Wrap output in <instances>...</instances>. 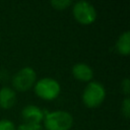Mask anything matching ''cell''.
<instances>
[{"label":"cell","mask_w":130,"mask_h":130,"mask_svg":"<svg viewBox=\"0 0 130 130\" xmlns=\"http://www.w3.org/2000/svg\"><path fill=\"white\" fill-rule=\"evenodd\" d=\"M72 75L75 79L80 81H90L93 77V71L86 63H76L72 67Z\"/></svg>","instance_id":"cell-7"},{"label":"cell","mask_w":130,"mask_h":130,"mask_svg":"<svg viewBox=\"0 0 130 130\" xmlns=\"http://www.w3.org/2000/svg\"><path fill=\"white\" fill-rule=\"evenodd\" d=\"M72 13L74 18L81 24H91L96 19V10L92 4L87 1H78L73 5Z\"/></svg>","instance_id":"cell-5"},{"label":"cell","mask_w":130,"mask_h":130,"mask_svg":"<svg viewBox=\"0 0 130 130\" xmlns=\"http://www.w3.org/2000/svg\"><path fill=\"white\" fill-rule=\"evenodd\" d=\"M121 86H122V90L125 94H129L130 93V81H129V78H124L122 80V83H121Z\"/></svg>","instance_id":"cell-14"},{"label":"cell","mask_w":130,"mask_h":130,"mask_svg":"<svg viewBox=\"0 0 130 130\" xmlns=\"http://www.w3.org/2000/svg\"><path fill=\"white\" fill-rule=\"evenodd\" d=\"M71 4H72L71 0H52L51 1V5L56 10H64L68 8Z\"/></svg>","instance_id":"cell-10"},{"label":"cell","mask_w":130,"mask_h":130,"mask_svg":"<svg viewBox=\"0 0 130 130\" xmlns=\"http://www.w3.org/2000/svg\"><path fill=\"white\" fill-rule=\"evenodd\" d=\"M116 49L120 55L127 56L130 53V31L126 30L121 34L116 43Z\"/></svg>","instance_id":"cell-9"},{"label":"cell","mask_w":130,"mask_h":130,"mask_svg":"<svg viewBox=\"0 0 130 130\" xmlns=\"http://www.w3.org/2000/svg\"><path fill=\"white\" fill-rule=\"evenodd\" d=\"M44 124L47 130H69L73 125V117L66 111H54L45 115Z\"/></svg>","instance_id":"cell-1"},{"label":"cell","mask_w":130,"mask_h":130,"mask_svg":"<svg viewBox=\"0 0 130 130\" xmlns=\"http://www.w3.org/2000/svg\"><path fill=\"white\" fill-rule=\"evenodd\" d=\"M37 81V73L31 67H23L12 78V85L17 91L29 90Z\"/></svg>","instance_id":"cell-4"},{"label":"cell","mask_w":130,"mask_h":130,"mask_svg":"<svg viewBox=\"0 0 130 130\" xmlns=\"http://www.w3.org/2000/svg\"><path fill=\"white\" fill-rule=\"evenodd\" d=\"M16 103V93L15 90L4 86L0 89V107L2 109H10Z\"/></svg>","instance_id":"cell-8"},{"label":"cell","mask_w":130,"mask_h":130,"mask_svg":"<svg viewBox=\"0 0 130 130\" xmlns=\"http://www.w3.org/2000/svg\"><path fill=\"white\" fill-rule=\"evenodd\" d=\"M34 88L36 94L45 101L55 100L61 91L59 82L51 77H44L39 79L38 81H36Z\"/></svg>","instance_id":"cell-3"},{"label":"cell","mask_w":130,"mask_h":130,"mask_svg":"<svg viewBox=\"0 0 130 130\" xmlns=\"http://www.w3.org/2000/svg\"><path fill=\"white\" fill-rule=\"evenodd\" d=\"M0 130H16V128L12 121L8 119H2L0 120Z\"/></svg>","instance_id":"cell-13"},{"label":"cell","mask_w":130,"mask_h":130,"mask_svg":"<svg viewBox=\"0 0 130 130\" xmlns=\"http://www.w3.org/2000/svg\"><path fill=\"white\" fill-rule=\"evenodd\" d=\"M21 117L24 123L41 124V122L44 120L45 114L44 111L41 110L39 107L34 105H27L21 110Z\"/></svg>","instance_id":"cell-6"},{"label":"cell","mask_w":130,"mask_h":130,"mask_svg":"<svg viewBox=\"0 0 130 130\" xmlns=\"http://www.w3.org/2000/svg\"><path fill=\"white\" fill-rule=\"evenodd\" d=\"M16 130H41V124L22 123V124L18 125Z\"/></svg>","instance_id":"cell-12"},{"label":"cell","mask_w":130,"mask_h":130,"mask_svg":"<svg viewBox=\"0 0 130 130\" xmlns=\"http://www.w3.org/2000/svg\"><path fill=\"white\" fill-rule=\"evenodd\" d=\"M121 111H122V114L125 118L128 119L130 117V99L129 98H125L124 101L122 102Z\"/></svg>","instance_id":"cell-11"},{"label":"cell","mask_w":130,"mask_h":130,"mask_svg":"<svg viewBox=\"0 0 130 130\" xmlns=\"http://www.w3.org/2000/svg\"><path fill=\"white\" fill-rule=\"evenodd\" d=\"M106 98V89L98 81H89L82 92V102L86 108L94 109L102 105Z\"/></svg>","instance_id":"cell-2"}]
</instances>
